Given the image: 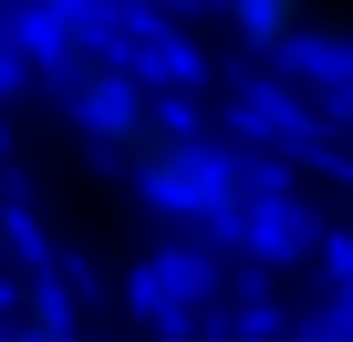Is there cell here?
<instances>
[{"label":"cell","mask_w":353,"mask_h":342,"mask_svg":"<svg viewBox=\"0 0 353 342\" xmlns=\"http://www.w3.org/2000/svg\"><path fill=\"white\" fill-rule=\"evenodd\" d=\"M208 11H219V32H229L239 52L301 63V52H322V42L353 21V0H208Z\"/></svg>","instance_id":"7a4b0ae2"},{"label":"cell","mask_w":353,"mask_h":342,"mask_svg":"<svg viewBox=\"0 0 353 342\" xmlns=\"http://www.w3.org/2000/svg\"><path fill=\"white\" fill-rule=\"evenodd\" d=\"M83 135L104 145V166H114L135 197L198 208V197L219 187V166H208V145L188 135V114H176L156 83H135V73H83Z\"/></svg>","instance_id":"6da1fadb"}]
</instances>
